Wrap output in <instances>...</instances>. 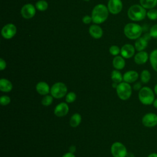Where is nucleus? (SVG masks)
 Returning a JSON list of instances; mask_svg holds the SVG:
<instances>
[{"instance_id":"1","label":"nucleus","mask_w":157,"mask_h":157,"mask_svg":"<svg viewBox=\"0 0 157 157\" xmlns=\"http://www.w3.org/2000/svg\"><path fill=\"white\" fill-rule=\"evenodd\" d=\"M109 16L108 8L102 4L96 5L91 12L92 21L96 24H100L104 22Z\"/></svg>"},{"instance_id":"2","label":"nucleus","mask_w":157,"mask_h":157,"mask_svg":"<svg viewBox=\"0 0 157 157\" xmlns=\"http://www.w3.org/2000/svg\"><path fill=\"white\" fill-rule=\"evenodd\" d=\"M129 18L134 21H139L144 20L147 16V11L144 7L139 4L131 6L128 10Z\"/></svg>"},{"instance_id":"3","label":"nucleus","mask_w":157,"mask_h":157,"mask_svg":"<svg viewBox=\"0 0 157 157\" xmlns=\"http://www.w3.org/2000/svg\"><path fill=\"white\" fill-rule=\"evenodd\" d=\"M143 28L135 23H129L124 28V34L129 39H137L142 35Z\"/></svg>"},{"instance_id":"4","label":"nucleus","mask_w":157,"mask_h":157,"mask_svg":"<svg viewBox=\"0 0 157 157\" xmlns=\"http://www.w3.org/2000/svg\"><path fill=\"white\" fill-rule=\"evenodd\" d=\"M140 102L144 105L152 104L155 101V92L148 86L142 87L138 93Z\"/></svg>"},{"instance_id":"5","label":"nucleus","mask_w":157,"mask_h":157,"mask_svg":"<svg viewBox=\"0 0 157 157\" xmlns=\"http://www.w3.org/2000/svg\"><path fill=\"white\" fill-rule=\"evenodd\" d=\"M117 94L118 98L123 101L128 99L132 94V88L129 83L122 82L118 83L116 88Z\"/></svg>"},{"instance_id":"6","label":"nucleus","mask_w":157,"mask_h":157,"mask_svg":"<svg viewBox=\"0 0 157 157\" xmlns=\"http://www.w3.org/2000/svg\"><path fill=\"white\" fill-rule=\"evenodd\" d=\"M67 91V88L63 82H56L50 88V94L56 99H60L66 96Z\"/></svg>"},{"instance_id":"7","label":"nucleus","mask_w":157,"mask_h":157,"mask_svg":"<svg viewBox=\"0 0 157 157\" xmlns=\"http://www.w3.org/2000/svg\"><path fill=\"white\" fill-rule=\"evenodd\" d=\"M110 151L113 157H126L128 153L126 147L120 142H115L112 144Z\"/></svg>"},{"instance_id":"8","label":"nucleus","mask_w":157,"mask_h":157,"mask_svg":"<svg viewBox=\"0 0 157 157\" xmlns=\"http://www.w3.org/2000/svg\"><path fill=\"white\" fill-rule=\"evenodd\" d=\"M151 37L149 33H146L143 36L137 39L134 44V47L136 50L138 52L144 50V49L147 48L148 41L150 40Z\"/></svg>"},{"instance_id":"9","label":"nucleus","mask_w":157,"mask_h":157,"mask_svg":"<svg viewBox=\"0 0 157 157\" xmlns=\"http://www.w3.org/2000/svg\"><path fill=\"white\" fill-rule=\"evenodd\" d=\"M142 123L144 126L148 128H152L157 125V115L154 113H147L142 118Z\"/></svg>"},{"instance_id":"10","label":"nucleus","mask_w":157,"mask_h":157,"mask_svg":"<svg viewBox=\"0 0 157 157\" xmlns=\"http://www.w3.org/2000/svg\"><path fill=\"white\" fill-rule=\"evenodd\" d=\"M17 33V28L12 23H8L3 26L1 30L2 36L6 39L12 38Z\"/></svg>"},{"instance_id":"11","label":"nucleus","mask_w":157,"mask_h":157,"mask_svg":"<svg viewBox=\"0 0 157 157\" xmlns=\"http://www.w3.org/2000/svg\"><path fill=\"white\" fill-rule=\"evenodd\" d=\"M107 8L111 13L115 15L121 11L123 3L121 0H109Z\"/></svg>"},{"instance_id":"12","label":"nucleus","mask_w":157,"mask_h":157,"mask_svg":"<svg viewBox=\"0 0 157 157\" xmlns=\"http://www.w3.org/2000/svg\"><path fill=\"white\" fill-rule=\"evenodd\" d=\"M36 13V8L32 4H25L21 9V14L25 19L33 18Z\"/></svg>"},{"instance_id":"13","label":"nucleus","mask_w":157,"mask_h":157,"mask_svg":"<svg viewBox=\"0 0 157 157\" xmlns=\"http://www.w3.org/2000/svg\"><path fill=\"white\" fill-rule=\"evenodd\" d=\"M135 47L129 44H124L122 46V47L120 49V53L121 56H123L124 58H130L132 57L135 53Z\"/></svg>"},{"instance_id":"14","label":"nucleus","mask_w":157,"mask_h":157,"mask_svg":"<svg viewBox=\"0 0 157 157\" xmlns=\"http://www.w3.org/2000/svg\"><path fill=\"white\" fill-rule=\"evenodd\" d=\"M69 106L66 102H61L56 105L54 109V114L58 117L66 116L69 112Z\"/></svg>"},{"instance_id":"15","label":"nucleus","mask_w":157,"mask_h":157,"mask_svg":"<svg viewBox=\"0 0 157 157\" xmlns=\"http://www.w3.org/2000/svg\"><path fill=\"white\" fill-rule=\"evenodd\" d=\"M139 78V74L137 71L131 70L126 72L123 75V81L128 83L136 82Z\"/></svg>"},{"instance_id":"16","label":"nucleus","mask_w":157,"mask_h":157,"mask_svg":"<svg viewBox=\"0 0 157 157\" xmlns=\"http://www.w3.org/2000/svg\"><path fill=\"white\" fill-rule=\"evenodd\" d=\"M149 59V55L148 53L144 50L139 52L134 56V62L137 64H144L147 63Z\"/></svg>"},{"instance_id":"17","label":"nucleus","mask_w":157,"mask_h":157,"mask_svg":"<svg viewBox=\"0 0 157 157\" xmlns=\"http://www.w3.org/2000/svg\"><path fill=\"white\" fill-rule=\"evenodd\" d=\"M37 92L40 95H47L50 92V88L47 83L45 82H39L36 86Z\"/></svg>"},{"instance_id":"18","label":"nucleus","mask_w":157,"mask_h":157,"mask_svg":"<svg viewBox=\"0 0 157 157\" xmlns=\"http://www.w3.org/2000/svg\"><path fill=\"white\" fill-rule=\"evenodd\" d=\"M89 33L90 35L94 39H99L102 36L103 34L102 28L97 25H93L90 26L89 28Z\"/></svg>"},{"instance_id":"19","label":"nucleus","mask_w":157,"mask_h":157,"mask_svg":"<svg viewBox=\"0 0 157 157\" xmlns=\"http://www.w3.org/2000/svg\"><path fill=\"white\" fill-rule=\"evenodd\" d=\"M12 83L10 80L3 78L0 79V90L2 92H10L12 90Z\"/></svg>"},{"instance_id":"20","label":"nucleus","mask_w":157,"mask_h":157,"mask_svg":"<svg viewBox=\"0 0 157 157\" xmlns=\"http://www.w3.org/2000/svg\"><path fill=\"white\" fill-rule=\"evenodd\" d=\"M113 66L117 70L123 69L125 66V61L123 56H116L112 61Z\"/></svg>"},{"instance_id":"21","label":"nucleus","mask_w":157,"mask_h":157,"mask_svg":"<svg viewBox=\"0 0 157 157\" xmlns=\"http://www.w3.org/2000/svg\"><path fill=\"white\" fill-rule=\"evenodd\" d=\"M81 121H82L81 115L78 113H75L71 116L69 120V124L71 127L76 128L80 124Z\"/></svg>"},{"instance_id":"22","label":"nucleus","mask_w":157,"mask_h":157,"mask_svg":"<svg viewBox=\"0 0 157 157\" xmlns=\"http://www.w3.org/2000/svg\"><path fill=\"white\" fill-rule=\"evenodd\" d=\"M140 4L145 9H151L157 5V0H139Z\"/></svg>"},{"instance_id":"23","label":"nucleus","mask_w":157,"mask_h":157,"mask_svg":"<svg viewBox=\"0 0 157 157\" xmlns=\"http://www.w3.org/2000/svg\"><path fill=\"white\" fill-rule=\"evenodd\" d=\"M149 59L153 70L157 72V48L153 50L150 54Z\"/></svg>"},{"instance_id":"24","label":"nucleus","mask_w":157,"mask_h":157,"mask_svg":"<svg viewBox=\"0 0 157 157\" xmlns=\"http://www.w3.org/2000/svg\"><path fill=\"white\" fill-rule=\"evenodd\" d=\"M111 79L113 82H116L117 83L122 82V80H123L122 74L118 70H113L111 72Z\"/></svg>"},{"instance_id":"25","label":"nucleus","mask_w":157,"mask_h":157,"mask_svg":"<svg viewBox=\"0 0 157 157\" xmlns=\"http://www.w3.org/2000/svg\"><path fill=\"white\" fill-rule=\"evenodd\" d=\"M140 80L143 83H147L149 82L150 78H151V74L149 71L147 69L143 70L140 73Z\"/></svg>"},{"instance_id":"26","label":"nucleus","mask_w":157,"mask_h":157,"mask_svg":"<svg viewBox=\"0 0 157 157\" xmlns=\"http://www.w3.org/2000/svg\"><path fill=\"white\" fill-rule=\"evenodd\" d=\"M36 8L40 11H45L48 8V3L45 0H39L35 4Z\"/></svg>"},{"instance_id":"27","label":"nucleus","mask_w":157,"mask_h":157,"mask_svg":"<svg viewBox=\"0 0 157 157\" xmlns=\"http://www.w3.org/2000/svg\"><path fill=\"white\" fill-rule=\"evenodd\" d=\"M53 100V97L52 95H49V94H47L45 95L41 101V103L44 106H49L52 104V102Z\"/></svg>"},{"instance_id":"28","label":"nucleus","mask_w":157,"mask_h":157,"mask_svg":"<svg viewBox=\"0 0 157 157\" xmlns=\"http://www.w3.org/2000/svg\"><path fill=\"white\" fill-rule=\"evenodd\" d=\"M147 17L151 20H157V10L154 8L149 9L147 12Z\"/></svg>"},{"instance_id":"29","label":"nucleus","mask_w":157,"mask_h":157,"mask_svg":"<svg viewBox=\"0 0 157 157\" xmlns=\"http://www.w3.org/2000/svg\"><path fill=\"white\" fill-rule=\"evenodd\" d=\"M77 98V95L74 92H69L66 95V102L67 103H72L75 101Z\"/></svg>"},{"instance_id":"30","label":"nucleus","mask_w":157,"mask_h":157,"mask_svg":"<svg viewBox=\"0 0 157 157\" xmlns=\"http://www.w3.org/2000/svg\"><path fill=\"white\" fill-rule=\"evenodd\" d=\"M109 52L113 56H117L120 53V49L117 45H112L109 48Z\"/></svg>"},{"instance_id":"31","label":"nucleus","mask_w":157,"mask_h":157,"mask_svg":"<svg viewBox=\"0 0 157 157\" xmlns=\"http://www.w3.org/2000/svg\"><path fill=\"white\" fill-rule=\"evenodd\" d=\"M10 102V98L9 96L3 95L0 98V103L2 105H7Z\"/></svg>"},{"instance_id":"32","label":"nucleus","mask_w":157,"mask_h":157,"mask_svg":"<svg viewBox=\"0 0 157 157\" xmlns=\"http://www.w3.org/2000/svg\"><path fill=\"white\" fill-rule=\"evenodd\" d=\"M149 34L153 38H157V24L153 25L150 29Z\"/></svg>"},{"instance_id":"33","label":"nucleus","mask_w":157,"mask_h":157,"mask_svg":"<svg viewBox=\"0 0 157 157\" xmlns=\"http://www.w3.org/2000/svg\"><path fill=\"white\" fill-rule=\"evenodd\" d=\"M92 21V18L91 17H90L88 15H85L82 18V21L85 23V24H89L91 23V21Z\"/></svg>"},{"instance_id":"34","label":"nucleus","mask_w":157,"mask_h":157,"mask_svg":"<svg viewBox=\"0 0 157 157\" xmlns=\"http://www.w3.org/2000/svg\"><path fill=\"white\" fill-rule=\"evenodd\" d=\"M6 67V62L2 58H0V70L3 71Z\"/></svg>"},{"instance_id":"35","label":"nucleus","mask_w":157,"mask_h":157,"mask_svg":"<svg viewBox=\"0 0 157 157\" xmlns=\"http://www.w3.org/2000/svg\"><path fill=\"white\" fill-rule=\"evenodd\" d=\"M142 88V87L140 82H137L133 85V89L136 91H139Z\"/></svg>"},{"instance_id":"36","label":"nucleus","mask_w":157,"mask_h":157,"mask_svg":"<svg viewBox=\"0 0 157 157\" xmlns=\"http://www.w3.org/2000/svg\"><path fill=\"white\" fill-rule=\"evenodd\" d=\"M69 152L74 153L76 151V147L75 145H71L69 147Z\"/></svg>"},{"instance_id":"37","label":"nucleus","mask_w":157,"mask_h":157,"mask_svg":"<svg viewBox=\"0 0 157 157\" xmlns=\"http://www.w3.org/2000/svg\"><path fill=\"white\" fill-rule=\"evenodd\" d=\"M62 157H75V155H74V153H71V152L69 151V152L65 153L64 155H63Z\"/></svg>"},{"instance_id":"38","label":"nucleus","mask_w":157,"mask_h":157,"mask_svg":"<svg viewBox=\"0 0 157 157\" xmlns=\"http://www.w3.org/2000/svg\"><path fill=\"white\" fill-rule=\"evenodd\" d=\"M147 157H157V153H151L148 155Z\"/></svg>"},{"instance_id":"39","label":"nucleus","mask_w":157,"mask_h":157,"mask_svg":"<svg viewBox=\"0 0 157 157\" xmlns=\"http://www.w3.org/2000/svg\"><path fill=\"white\" fill-rule=\"evenodd\" d=\"M126 157H135L134 153H131V152H129V153H127V155H126Z\"/></svg>"},{"instance_id":"40","label":"nucleus","mask_w":157,"mask_h":157,"mask_svg":"<svg viewBox=\"0 0 157 157\" xmlns=\"http://www.w3.org/2000/svg\"><path fill=\"white\" fill-rule=\"evenodd\" d=\"M153 107L156 109H157V98L155 99V101H153Z\"/></svg>"},{"instance_id":"41","label":"nucleus","mask_w":157,"mask_h":157,"mask_svg":"<svg viewBox=\"0 0 157 157\" xmlns=\"http://www.w3.org/2000/svg\"><path fill=\"white\" fill-rule=\"evenodd\" d=\"M118 83H116V82H113V83L112 84V87L113 88H117V86H118Z\"/></svg>"},{"instance_id":"42","label":"nucleus","mask_w":157,"mask_h":157,"mask_svg":"<svg viewBox=\"0 0 157 157\" xmlns=\"http://www.w3.org/2000/svg\"><path fill=\"white\" fill-rule=\"evenodd\" d=\"M154 92L157 95V83L155 85V86L154 87Z\"/></svg>"},{"instance_id":"43","label":"nucleus","mask_w":157,"mask_h":157,"mask_svg":"<svg viewBox=\"0 0 157 157\" xmlns=\"http://www.w3.org/2000/svg\"><path fill=\"white\" fill-rule=\"evenodd\" d=\"M83 1H90V0H83Z\"/></svg>"},{"instance_id":"44","label":"nucleus","mask_w":157,"mask_h":157,"mask_svg":"<svg viewBox=\"0 0 157 157\" xmlns=\"http://www.w3.org/2000/svg\"><path fill=\"white\" fill-rule=\"evenodd\" d=\"M156 43H157V41H156Z\"/></svg>"}]
</instances>
